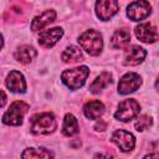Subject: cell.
Masks as SVG:
<instances>
[{
  "instance_id": "24",
  "label": "cell",
  "mask_w": 159,
  "mask_h": 159,
  "mask_svg": "<svg viewBox=\"0 0 159 159\" xmlns=\"http://www.w3.org/2000/svg\"><path fill=\"white\" fill-rule=\"evenodd\" d=\"M93 159H113V157L109 154H104V153H97L93 157Z\"/></svg>"
},
{
  "instance_id": "9",
  "label": "cell",
  "mask_w": 159,
  "mask_h": 159,
  "mask_svg": "<svg viewBox=\"0 0 159 159\" xmlns=\"http://www.w3.org/2000/svg\"><path fill=\"white\" fill-rule=\"evenodd\" d=\"M119 10V4L116 0H101L96 2V14L102 21L113 17Z\"/></svg>"
},
{
  "instance_id": "7",
  "label": "cell",
  "mask_w": 159,
  "mask_h": 159,
  "mask_svg": "<svg viewBox=\"0 0 159 159\" xmlns=\"http://www.w3.org/2000/svg\"><path fill=\"white\" fill-rule=\"evenodd\" d=\"M152 5L148 1H133L127 6V15L132 21H140L149 16Z\"/></svg>"
},
{
  "instance_id": "14",
  "label": "cell",
  "mask_w": 159,
  "mask_h": 159,
  "mask_svg": "<svg viewBox=\"0 0 159 159\" xmlns=\"http://www.w3.org/2000/svg\"><path fill=\"white\" fill-rule=\"evenodd\" d=\"M56 20V11L50 9V10H46L43 11L42 14H40L39 16H36L32 22H31V30L32 31H39V30H42L45 26H47L48 24L53 22Z\"/></svg>"
},
{
  "instance_id": "20",
  "label": "cell",
  "mask_w": 159,
  "mask_h": 159,
  "mask_svg": "<svg viewBox=\"0 0 159 159\" xmlns=\"http://www.w3.org/2000/svg\"><path fill=\"white\" fill-rule=\"evenodd\" d=\"M62 133L66 137H72L76 133H78V120L73 114L67 113L65 116L63 125H62Z\"/></svg>"
},
{
  "instance_id": "4",
  "label": "cell",
  "mask_w": 159,
  "mask_h": 159,
  "mask_svg": "<svg viewBox=\"0 0 159 159\" xmlns=\"http://www.w3.org/2000/svg\"><path fill=\"white\" fill-rule=\"evenodd\" d=\"M29 111V104L22 101H15L10 104L9 109L2 116V123L7 125H20L25 113Z\"/></svg>"
},
{
  "instance_id": "18",
  "label": "cell",
  "mask_w": 159,
  "mask_h": 159,
  "mask_svg": "<svg viewBox=\"0 0 159 159\" xmlns=\"http://www.w3.org/2000/svg\"><path fill=\"white\" fill-rule=\"evenodd\" d=\"M37 52L36 50L32 47V46H29V45H22L20 46L16 52H15V60H17L19 62L21 63H30L35 57H36Z\"/></svg>"
},
{
  "instance_id": "17",
  "label": "cell",
  "mask_w": 159,
  "mask_h": 159,
  "mask_svg": "<svg viewBox=\"0 0 159 159\" xmlns=\"http://www.w3.org/2000/svg\"><path fill=\"white\" fill-rule=\"evenodd\" d=\"M53 153L46 148H26L22 154L21 159H52Z\"/></svg>"
},
{
  "instance_id": "10",
  "label": "cell",
  "mask_w": 159,
  "mask_h": 159,
  "mask_svg": "<svg viewBox=\"0 0 159 159\" xmlns=\"http://www.w3.org/2000/svg\"><path fill=\"white\" fill-rule=\"evenodd\" d=\"M134 32H135L137 39L140 40L142 42H145V43H153V42H155L158 40L157 27L150 22L139 24L134 29Z\"/></svg>"
},
{
  "instance_id": "16",
  "label": "cell",
  "mask_w": 159,
  "mask_h": 159,
  "mask_svg": "<svg viewBox=\"0 0 159 159\" xmlns=\"http://www.w3.org/2000/svg\"><path fill=\"white\" fill-rule=\"evenodd\" d=\"M83 113L88 119H98L104 113V106L101 101H89L84 104Z\"/></svg>"
},
{
  "instance_id": "1",
  "label": "cell",
  "mask_w": 159,
  "mask_h": 159,
  "mask_svg": "<svg viewBox=\"0 0 159 159\" xmlns=\"http://www.w3.org/2000/svg\"><path fill=\"white\" fill-rule=\"evenodd\" d=\"M78 43L80 46L89 55L97 56L101 53L102 47H103V39L101 32L97 30L89 29L84 31L80 37H78Z\"/></svg>"
},
{
  "instance_id": "26",
  "label": "cell",
  "mask_w": 159,
  "mask_h": 159,
  "mask_svg": "<svg viewBox=\"0 0 159 159\" xmlns=\"http://www.w3.org/2000/svg\"><path fill=\"white\" fill-rule=\"evenodd\" d=\"M143 159H159V155L157 153H152V154H148L145 155Z\"/></svg>"
},
{
  "instance_id": "21",
  "label": "cell",
  "mask_w": 159,
  "mask_h": 159,
  "mask_svg": "<svg viewBox=\"0 0 159 159\" xmlns=\"http://www.w3.org/2000/svg\"><path fill=\"white\" fill-rule=\"evenodd\" d=\"M62 57V61L66 62V63H75V62H78V61H82L83 60V55L81 52V50L77 47V46H68L61 55Z\"/></svg>"
},
{
  "instance_id": "22",
  "label": "cell",
  "mask_w": 159,
  "mask_h": 159,
  "mask_svg": "<svg viewBox=\"0 0 159 159\" xmlns=\"http://www.w3.org/2000/svg\"><path fill=\"white\" fill-rule=\"evenodd\" d=\"M152 123H153V120H152V117H149V116H140L139 118H138V120L135 122V129L138 130V132H143L144 129H147L148 127H150L152 125Z\"/></svg>"
},
{
  "instance_id": "25",
  "label": "cell",
  "mask_w": 159,
  "mask_h": 159,
  "mask_svg": "<svg viewBox=\"0 0 159 159\" xmlns=\"http://www.w3.org/2000/svg\"><path fill=\"white\" fill-rule=\"evenodd\" d=\"M5 103H6V94L4 91L0 89V108H2L5 106Z\"/></svg>"
},
{
  "instance_id": "11",
  "label": "cell",
  "mask_w": 159,
  "mask_h": 159,
  "mask_svg": "<svg viewBox=\"0 0 159 159\" xmlns=\"http://www.w3.org/2000/svg\"><path fill=\"white\" fill-rule=\"evenodd\" d=\"M6 87L15 93H25L26 92V82L21 72L14 70L6 77Z\"/></svg>"
},
{
  "instance_id": "5",
  "label": "cell",
  "mask_w": 159,
  "mask_h": 159,
  "mask_svg": "<svg viewBox=\"0 0 159 159\" xmlns=\"http://www.w3.org/2000/svg\"><path fill=\"white\" fill-rule=\"evenodd\" d=\"M139 111H140V104L135 99L128 98L119 103L118 109L114 113V118L120 122H128L135 118L139 114Z\"/></svg>"
},
{
  "instance_id": "2",
  "label": "cell",
  "mask_w": 159,
  "mask_h": 159,
  "mask_svg": "<svg viewBox=\"0 0 159 159\" xmlns=\"http://www.w3.org/2000/svg\"><path fill=\"white\" fill-rule=\"evenodd\" d=\"M30 123H31L30 129L34 134H50L55 132L57 127L55 116L48 112L32 116L30 119Z\"/></svg>"
},
{
  "instance_id": "6",
  "label": "cell",
  "mask_w": 159,
  "mask_h": 159,
  "mask_svg": "<svg viewBox=\"0 0 159 159\" xmlns=\"http://www.w3.org/2000/svg\"><path fill=\"white\" fill-rule=\"evenodd\" d=\"M142 84V77L135 72H128L123 75L118 82V93L129 94L138 89Z\"/></svg>"
},
{
  "instance_id": "3",
  "label": "cell",
  "mask_w": 159,
  "mask_h": 159,
  "mask_svg": "<svg viewBox=\"0 0 159 159\" xmlns=\"http://www.w3.org/2000/svg\"><path fill=\"white\" fill-rule=\"evenodd\" d=\"M88 75L89 70L87 66H78L63 71L61 75V80L70 89H78L84 84Z\"/></svg>"
},
{
  "instance_id": "13",
  "label": "cell",
  "mask_w": 159,
  "mask_h": 159,
  "mask_svg": "<svg viewBox=\"0 0 159 159\" xmlns=\"http://www.w3.org/2000/svg\"><path fill=\"white\" fill-rule=\"evenodd\" d=\"M147 56V51L143 47H139L137 45L130 46L124 56V65L125 66H137L144 61Z\"/></svg>"
},
{
  "instance_id": "27",
  "label": "cell",
  "mask_w": 159,
  "mask_h": 159,
  "mask_svg": "<svg viewBox=\"0 0 159 159\" xmlns=\"http://www.w3.org/2000/svg\"><path fill=\"white\" fill-rule=\"evenodd\" d=\"M2 45H4V39H2V35L0 34V50H1V47H2Z\"/></svg>"
},
{
  "instance_id": "19",
  "label": "cell",
  "mask_w": 159,
  "mask_h": 159,
  "mask_svg": "<svg viewBox=\"0 0 159 159\" xmlns=\"http://www.w3.org/2000/svg\"><path fill=\"white\" fill-rule=\"evenodd\" d=\"M112 83V75L109 72H102L99 76H97V78L91 83L89 86V91L92 93H98L99 91L104 89L108 84Z\"/></svg>"
},
{
  "instance_id": "23",
  "label": "cell",
  "mask_w": 159,
  "mask_h": 159,
  "mask_svg": "<svg viewBox=\"0 0 159 159\" xmlns=\"http://www.w3.org/2000/svg\"><path fill=\"white\" fill-rule=\"evenodd\" d=\"M106 127H107V123H106L104 120L99 119V122L94 125V129H96V130H104V129H106Z\"/></svg>"
},
{
  "instance_id": "15",
  "label": "cell",
  "mask_w": 159,
  "mask_h": 159,
  "mask_svg": "<svg viewBox=\"0 0 159 159\" xmlns=\"http://www.w3.org/2000/svg\"><path fill=\"white\" fill-rule=\"evenodd\" d=\"M129 41H130L129 31L127 29H119L111 37V46L116 50H120V48H124L125 46H128Z\"/></svg>"
},
{
  "instance_id": "12",
  "label": "cell",
  "mask_w": 159,
  "mask_h": 159,
  "mask_svg": "<svg viewBox=\"0 0 159 159\" xmlns=\"http://www.w3.org/2000/svg\"><path fill=\"white\" fill-rule=\"evenodd\" d=\"M62 36H63V30L61 27H53V29L46 30V31H43V32L40 34V36H39V43L42 47L50 48L53 45H56Z\"/></svg>"
},
{
  "instance_id": "8",
  "label": "cell",
  "mask_w": 159,
  "mask_h": 159,
  "mask_svg": "<svg viewBox=\"0 0 159 159\" xmlns=\"http://www.w3.org/2000/svg\"><path fill=\"white\" fill-rule=\"evenodd\" d=\"M111 140L122 150V152H130L135 147V138L132 133L124 130V129H117L112 137Z\"/></svg>"
}]
</instances>
